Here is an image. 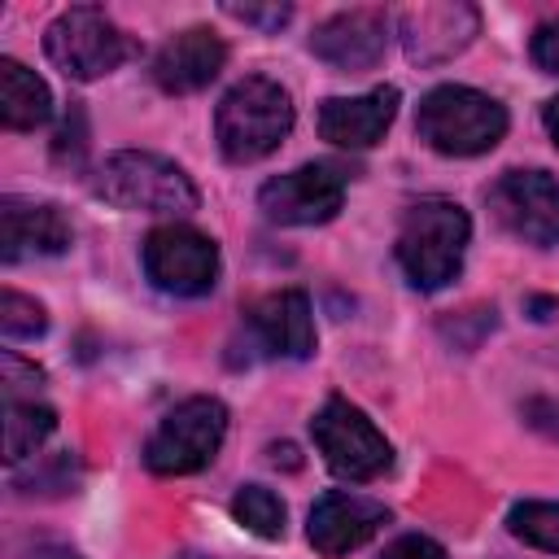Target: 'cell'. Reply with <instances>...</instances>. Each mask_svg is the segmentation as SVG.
<instances>
[{"instance_id":"obj_1","label":"cell","mask_w":559,"mask_h":559,"mask_svg":"<svg viewBox=\"0 0 559 559\" xmlns=\"http://www.w3.org/2000/svg\"><path fill=\"white\" fill-rule=\"evenodd\" d=\"M467 240H472L467 210L450 197H424L406 210L393 253H397V266H402L406 284L419 288V293H432V288H445L459 275Z\"/></svg>"},{"instance_id":"obj_2","label":"cell","mask_w":559,"mask_h":559,"mask_svg":"<svg viewBox=\"0 0 559 559\" xmlns=\"http://www.w3.org/2000/svg\"><path fill=\"white\" fill-rule=\"evenodd\" d=\"M293 96L266 79V74H249L240 83H231L214 109V135H218V153L236 166L262 162L271 157L288 131H293Z\"/></svg>"},{"instance_id":"obj_3","label":"cell","mask_w":559,"mask_h":559,"mask_svg":"<svg viewBox=\"0 0 559 559\" xmlns=\"http://www.w3.org/2000/svg\"><path fill=\"white\" fill-rule=\"evenodd\" d=\"M507 105L493 100L480 87H463V83H441L419 100L415 114V131L428 148L445 153V157H476L489 153L502 135H507Z\"/></svg>"},{"instance_id":"obj_4","label":"cell","mask_w":559,"mask_h":559,"mask_svg":"<svg viewBox=\"0 0 559 559\" xmlns=\"http://www.w3.org/2000/svg\"><path fill=\"white\" fill-rule=\"evenodd\" d=\"M96 197H105L118 210H144V214H188L201 201L183 166L144 148L109 153L96 175Z\"/></svg>"},{"instance_id":"obj_5","label":"cell","mask_w":559,"mask_h":559,"mask_svg":"<svg viewBox=\"0 0 559 559\" xmlns=\"http://www.w3.org/2000/svg\"><path fill=\"white\" fill-rule=\"evenodd\" d=\"M44 52L48 61L74 79V83H92L109 70H118L131 57V39L122 35V26L96 9V4H74L66 13H57L44 31Z\"/></svg>"},{"instance_id":"obj_6","label":"cell","mask_w":559,"mask_h":559,"mask_svg":"<svg viewBox=\"0 0 559 559\" xmlns=\"http://www.w3.org/2000/svg\"><path fill=\"white\" fill-rule=\"evenodd\" d=\"M227 437V406L218 397H188L162 415L153 437L144 441V467L153 476H192L214 463Z\"/></svg>"},{"instance_id":"obj_7","label":"cell","mask_w":559,"mask_h":559,"mask_svg":"<svg viewBox=\"0 0 559 559\" xmlns=\"http://www.w3.org/2000/svg\"><path fill=\"white\" fill-rule=\"evenodd\" d=\"M310 432H314V445H319L323 463L341 480H376L393 463L389 437L367 419V411H358L345 397H328L319 406V415L310 419Z\"/></svg>"},{"instance_id":"obj_8","label":"cell","mask_w":559,"mask_h":559,"mask_svg":"<svg viewBox=\"0 0 559 559\" xmlns=\"http://www.w3.org/2000/svg\"><path fill=\"white\" fill-rule=\"evenodd\" d=\"M140 262L153 288L170 297H205L218 284V245L188 223L153 227L140 245Z\"/></svg>"},{"instance_id":"obj_9","label":"cell","mask_w":559,"mask_h":559,"mask_svg":"<svg viewBox=\"0 0 559 559\" xmlns=\"http://www.w3.org/2000/svg\"><path fill=\"white\" fill-rule=\"evenodd\" d=\"M493 218L528 240V245H559V179L550 170H507L485 192Z\"/></svg>"},{"instance_id":"obj_10","label":"cell","mask_w":559,"mask_h":559,"mask_svg":"<svg viewBox=\"0 0 559 559\" xmlns=\"http://www.w3.org/2000/svg\"><path fill=\"white\" fill-rule=\"evenodd\" d=\"M345 201V175L328 162L297 166L288 175H275L258 192V210L280 227H314L336 218Z\"/></svg>"},{"instance_id":"obj_11","label":"cell","mask_w":559,"mask_h":559,"mask_svg":"<svg viewBox=\"0 0 559 559\" xmlns=\"http://www.w3.org/2000/svg\"><path fill=\"white\" fill-rule=\"evenodd\" d=\"M384 520H389L384 502L362 498V493L332 489V493H323V498L310 507V515H306V537H310V546H314L319 555L341 559V555L367 546V542L380 533Z\"/></svg>"},{"instance_id":"obj_12","label":"cell","mask_w":559,"mask_h":559,"mask_svg":"<svg viewBox=\"0 0 559 559\" xmlns=\"http://www.w3.org/2000/svg\"><path fill=\"white\" fill-rule=\"evenodd\" d=\"M389 44V13L384 9H341L323 17L310 35V52L336 70H371Z\"/></svg>"},{"instance_id":"obj_13","label":"cell","mask_w":559,"mask_h":559,"mask_svg":"<svg viewBox=\"0 0 559 559\" xmlns=\"http://www.w3.org/2000/svg\"><path fill=\"white\" fill-rule=\"evenodd\" d=\"M74 240L70 218L52 201L4 197L0 201V258L13 266L22 258H52L66 253Z\"/></svg>"},{"instance_id":"obj_14","label":"cell","mask_w":559,"mask_h":559,"mask_svg":"<svg viewBox=\"0 0 559 559\" xmlns=\"http://www.w3.org/2000/svg\"><path fill=\"white\" fill-rule=\"evenodd\" d=\"M223 66H227V44L210 26H188L153 52V83L170 96H188L210 87Z\"/></svg>"},{"instance_id":"obj_15","label":"cell","mask_w":559,"mask_h":559,"mask_svg":"<svg viewBox=\"0 0 559 559\" xmlns=\"http://www.w3.org/2000/svg\"><path fill=\"white\" fill-rule=\"evenodd\" d=\"M397 105H402V92L393 83L371 87L362 96H328L319 105V135L336 148H371L393 127Z\"/></svg>"},{"instance_id":"obj_16","label":"cell","mask_w":559,"mask_h":559,"mask_svg":"<svg viewBox=\"0 0 559 559\" xmlns=\"http://www.w3.org/2000/svg\"><path fill=\"white\" fill-rule=\"evenodd\" d=\"M480 31V13L472 4H419L402 13V44L406 57L419 66L450 61L463 52Z\"/></svg>"},{"instance_id":"obj_17","label":"cell","mask_w":559,"mask_h":559,"mask_svg":"<svg viewBox=\"0 0 559 559\" xmlns=\"http://www.w3.org/2000/svg\"><path fill=\"white\" fill-rule=\"evenodd\" d=\"M249 332L253 341L275 358H310L314 354V314L310 297L301 288L266 293L249 306Z\"/></svg>"},{"instance_id":"obj_18","label":"cell","mask_w":559,"mask_h":559,"mask_svg":"<svg viewBox=\"0 0 559 559\" xmlns=\"http://www.w3.org/2000/svg\"><path fill=\"white\" fill-rule=\"evenodd\" d=\"M52 118L48 83L13 57H0V122L9 131H35Z\"/></svg>"},{"instance_id":"obj_19","label":"cell","mask_w":559,"mask_h":559,"mask_svg":"<svg viewBox=\"0 0 559 559\" xmlns=\"http://www.w3.org/2000/svg\"><path fill=\"white\" fill-rule=\"evenodd\" d=\"M57 428V411L44 406L39 397L35 402H4V459L17 467L22 459H31L48 432Z\"/></svg>"},{"instance_id":"obj_20","label":"cell","mask_w":559,"mask_h":559,"mask_svg":"<svg viewBox=\"0 0 559 559\" xmlns=\"http://www.w3.org/2000/svg\"><path fill=\"white\" fill-rule=\"evenodd\" d=\"M231 520H236L245 533L262 537V542L284 537V502H280V493L266 489V485H240L236 498H231Z\"/></svg>"},{"instance_id":"obj_21","label":"cell","mask_w":559,"mask_h":559,"mask_svg":"<svg viewBox=\"0 0 559 559\" xmlns=\"http://www.w3.org/2000/svg\"><path fill=\"white\" fill-rule=\"evenodd\" d=\"M507 528L511 537H520L533 550L559 555V502H542V498H524L507 511Z\"/></svg>"},{"instance_id":"obj_22","label":"cell","mask_w":559,"mask_h":559,"mask_svg":"<svg viewBox=\"0 0 559 559\" xmlns=\"http://www.w3.org/2000/svg\"><path fill=\"white\" fill-rule=\"evenodd\" d=\"M44 328H48V314H44V306L35 297H26L17 288L0 293V332L9 341H35Z\"/></svg>"},{"instance_id":"obj_23","label":"cell","mask_w":559,"mask_h":559,"mask_svg":"<svg viewBox=\"0 0 559 559\" xmlns=\"http://www.w3.org/2000/svg\"><path fill=\"white\" fill-rule=\"evenodd\" d=\"M0 371H4V380H0L4 402H35V393L44 389V371L35 362H26L22 354H13V349H4Z\"/></svg>"},{"instance_id":"obj_24","label":"cell","mask_w":559,"mask_h":559,"mask_svg":"<svg viewBox=\"0 0 559 559\" xmlns=\"http://www.w3.org/2000/svg\"><path fill=\"white\" fill-rule=\"evenodd\" d=\"M227 17L245 22V26H262V31H280L293 9L288 4H227Z\"/></svg>"},{"instance_id":"obj_25","label":"cell","mask_w":559,"mask_h":559,"mask_svg":"<svg viewBox=\"0 0 559 559\" xmlns=\"http://www.w3.org/2000/svg\"><path fill=\"white\" fill-rule=\"evenodd\" d=\"M537 70L546 74H559V17H546L537 31H533V44H528Z\"/></svg>"},{"instance_id":"obj_26","label":"cell","mask_w":559,"mask_h":559,"mask_svg":"<svg viewBox=\"0 0 559 559\" xmlns=\"http://www.w3.org/2000/svg\"><path fill=\"white\" fill-rule=\"evenodd\" d=\"M380 559H445V546L432 542V537H424V533H406V537L389 542Z\"/></svg>"},{"instance_id":"obj_27","label":"cell","mask_w":559,"mask_h":559,"mask_svg":"<svg viewBox=\"0 0 559 559\" xmlns=\"http://www.w3.org/2000/svg\"><path fill=\"white\" fill-rule=\"evenodd\" d=\"M524 419H528L537 432L559 437V402H550V397H528V402H524Z\"/></svg>"},{"instance_id":"obj_28","label":"cell","mask_w":559,"mask_h":559,"mask_svg":"<svg viewBox=\"0 0 559 559\" xmlns=\"http://www.w3.org/2000/svg\"><path fill=\"white\" fill-rule=\"evenodd\" d=\"M542 127H546V135H550V144L559 148V96H550V100L542 105Z\"/></svg>"},{"instance_id":"obj_29","label":"cell","mask_w":559,"mask_h":559,"mask_svg":"<svg viewBox=\"0 0 559 559\" xmlns=\"http://www.w3.org/2000/svg\"><path fill=\"white\" fill-rule=\"evenodd\" d=\"M31 559H83L79 550H70V546H39Z\"/></svg>"}]
</instances>
